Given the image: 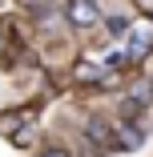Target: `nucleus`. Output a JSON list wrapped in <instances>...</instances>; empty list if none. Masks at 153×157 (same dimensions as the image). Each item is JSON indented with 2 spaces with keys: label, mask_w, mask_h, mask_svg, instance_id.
I'll use <instances>...</instances> for the list:
<instances>
[{
  "label": "nucleus",
  "mask_w": 153,
  "mask_h": 157,
  "mask_svg": "<svg viewBox=\"0 0 153 157\" xmlns=\"http://www.w3.org/2000/svg\"><path fill=\"white\" fill-rule=\"evenodd\" d=\"M65 20L73 28H93V24H101V8H97V0H69Z\"/></svg>",
  "instance_id": "f257e3e1"
},
{
  "label": "nucleus",
  "mask_w": 153,
  "mask_h": 157,
  "mask_svg": "<svg viewBox=\"0 0 153 157\" xmlns=\"http://www.w3.org/2000/svg\"><path fill=\"white\" fill-rule=\"evenodd\" d=\"M89 137H93V141H101V145H113V141H117V137L105 129V121H97V117L89 121Z\"/></svg>",
  "instance_id": "f03ea898"
},
{
  "label": "nucleus",
  "mask_w": 153,
  "mask_h": 157,
  "mask_svg": "<svg viewBox=\"0 0 153 157\" xmlns=\"http://www.w3.org/2000/svg\"><path fill=\"white\" fill-rule=\"evenodd\" d=\"M113 137H117V145H129V149H133V145H141V133L133 129V125H125V129H117Z\"/></svg>",
  "instance_id": "7ed1b4c3"
},
{
  "label": "nucleus",
  "mask_w": 153,
  "mask_h": 157,
  "mask_svg": "<svg viewBox=\"0 0 153 157\" xmlns=\"http://www.w3.org/2000/svg\"><path fill=\"white\" fill-rule=\"evenodd\" d=\"M105 77V69H97V65H77V81H101Z\"/></svg>",
  "instance_id": "20e7f679"
},
{
  "label": "nucleus",
  "mask_w": 153,
  "mask_h": 157,
  "mask_svg": "<svg viewBox=\"0 0 153 157\" xmlns=\"http://www.w3.org/2000/svg\"><path fill=\"white\" fill-rule=\"evenodd\" d=\"M109 33H113V36H125V33H129V20H125V16H113V20H109Z\"/></svg>",
  "instance_id": "39448f33"
},
{
  "label": "nucleus",
  "mask_w": 153,
  "mask_h": 157,
  "mask_svg": "<svg viewBox=\"0 0 153 157\" xmlns=\"http://www.w3.org/2000/svg\"><path fill=\"white\" fill-rule=\"evenodd\" d=\"M44 157H69V153H60V149H48V153H44Z\"/></svg>",
  "instance_id": "423d86ee"
}]
</instances>
